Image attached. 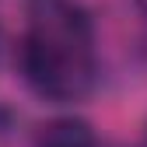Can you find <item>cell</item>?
I'll return each mask as SVG.
<instances>
[{
	"instance_id": "2",
	"label": "cell",
	"mask_w": 147,
	"mask_h": 147,
	"mask_svg": "<svg viewBox=\"0 0 147 147\" xmlns=\"http://www.w3.org/2000/svg\"><path fill=\"white\" fill-rule=\"evenodd\" d=\"M35 147H98V137H95L88 119L60 116V119H49L39 126Z\"/></svg>"
},
{
	"instance_id": "3",
	"label": "cell",
	"mask_w": 147,
	"mask_h": 147,
	"mask_svg": "<svg viewBox=\"0 0 147 147\" xmlns=\"http://www.w3.org/2000/svg\"><path fill=\"white\" fill-rule=\"evenodd\" d=\"M0 46H4V35H0Z\"/></svg>"
},
{
	"instance_id": "1",
	"label": "cell",
	"mask_w": 147,
	"mask_h": 147,
	"mask_svg": "<svg viewBox=\"0 0 147 147\" xmlns=\"http://www.w3.org/2000/svg\"><path fill=\"white\" fill-rule=\"evenodd\" d=\"M25 84L46 102H81L98 77L91 18L74 0H42L18 49Z\"/></svg>"
}]
</instances>
